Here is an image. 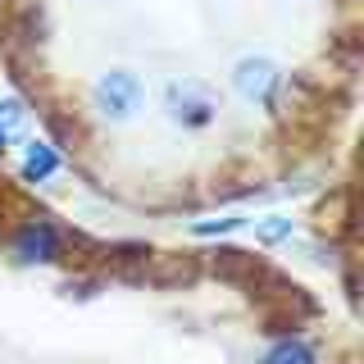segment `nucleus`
I'll use <instances>...</instances> for the list:
<instances>
[{"instance_id": "6e6552de", "label": "nucleus", "mask_w": 364, "mask_h": 364, "mask_svg": "<svg viewBox=\"0 0 364 364\" xmlns=\"http://www.w3.org/2000/svg\"><path fill=\"white\" fill-rule=\"evenodd\" d=\"M255 237L259 242H282V237H291V219L287 214H264V219L255 223Z\"/></svg>"}, {"instance_id": "f03ea898", "label": "nucleus", "mask_w": 364, "mask_h": 364, "mask_svg": "<svg viewBox=\"0 0 364 364\" xmlns=\"http://www.w3.org/2000/svg\"><path fill=\"white\" fill-rule=\"evenodd\" d=\"M164 109L182 128H200L219 114V96H214V87L196 82V77H178V82L164 87Z\"/></svg>"}, {"instance_id": "1a4fd4ad", "label": "nucleus", "mask_w": 364, "mask_h": 364, "mask_svg": "<svg viewBox=\"0 0 364 364\" xmlns=\"http://www.w3.org/2000/svg\"><path fill=\"white\" fill-rule=\"evenodd\" d=\"M242 228V219H219V223H196V237H210V232H232Z\"/></svg>"}, {"instance_id": "7ed1b4c3", "label": "nucleus", "mask_w": 364, "mask_h": 364, "mask_svg": "<svg viewBox=\"0 0 364 364\" xmlns=\"http://www.w3.org/2000/svg\"><path fill=\"white\" fill-rule=\"evenodd\" d=\"M278 82H282L278 64L264 60V55H246V60H237V68H232V87H237V96L250 100V105H269L273 91H278Z\"/></svg>"}, {"instance_id": "0eeeda50", "label": "nucleus", "mask_w": 364, "mask_h": 364, "mask_svg": "<svg viewBox=\"0 0 364 364\" xmlns=\"http://www.w3.org/2000/svg\"><path fill=\"white\" fill-rule=\"evenodd\" d=\"M18 128H23V105L18 100H0V151L14 141Z\"/></svg>"}, {"instance_id": "f257e3e1", "label": "nucleus", "mask_w": 364, "mask_h": 364, "mask_svg": "<svg viewBox=\"0 0 364 364\" xmlns=\"http://www.w3.org/2000/svg\"><path fill=\"white\" fill-rule=\"evenodd\" d=\"M91 100H96V109L105 114V119L123 123V119H132V114L141 109L146 87H141V77H136V73H128V68H109V73L96 77V87H91Z\"/></svg>"}, {"instance_id": "20e7f679", "label": "nucleus", "mask_w": 364, "mask_h": 364, "mask_svg": "<svg viewBox=\"0 0 364 364\" xmlns=\"http://www.w3.org/2000/svg\"><path fill=\"white\" fill-rule=\"evenodd\" d=\"M14 255L28 259V264H37V259L46 264V259L60 255V232H55L50 223H28V228L14 237Z\"/></svg>"}, {"instance_id": "39448f33", "label": "nucleus", "mask_w": 364, "mask_h": 364, "mask_svg": "<svg viewBox=\"0 0 364 364\" xmlns=\"http://www.w3.org/2000/svg\"><path fill=\"white\" fill-rule=\"evenodd\" d=\"M55 168H60V155H55L46 141H32V146H28V155H23V178L41 182V178H50Z\"/></svg>"}, {"instance_id": "423d86ee", "label": "nucleus", "mask_w": 364, "mask_h": 364, "mask_svg": "<svg viewBox=\"0 0 364 364\" xmlns=\"http://www.w3.org/2000/svg\"><path fill=\"white\" fill-rule=\"evenodd\" d=\"M264 364H314V350H310V341H301V337H282L278 346H269Z\"/></svg>"}]
</instances>
